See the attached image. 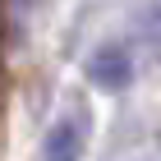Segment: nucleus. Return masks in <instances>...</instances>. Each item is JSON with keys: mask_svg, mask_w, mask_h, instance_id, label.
<instances>
[{"mask_svg": "<svg viewBox=\"0 0 161 161\" xmlns=\"http://www.w3.org/2000/svg\"><path fill=\"white\" fill-rule=\"evenodd\" d=\"M87 83L97 87V92H124V87L134 83V55L124 42H101L92 55H87Z\"/></svg>", "mask_w": 161, "mask_h": 161, "instance_id": "1", "label": "nucleus"}, {"mask_svg": "<svg viewBox=\"0 0 161 161\" xmlns=\"http://www.w3.org/2000/svg\"><path fill=\"white\" fill-rule=\"evenodd\" d=\"M83 147H87V120L60 115L42 138V161H83Z\"/></svg>", "mask_w": 161, "mask_h": 161, "instance_id": "2", "label": "nucleus"}]
</instances>
